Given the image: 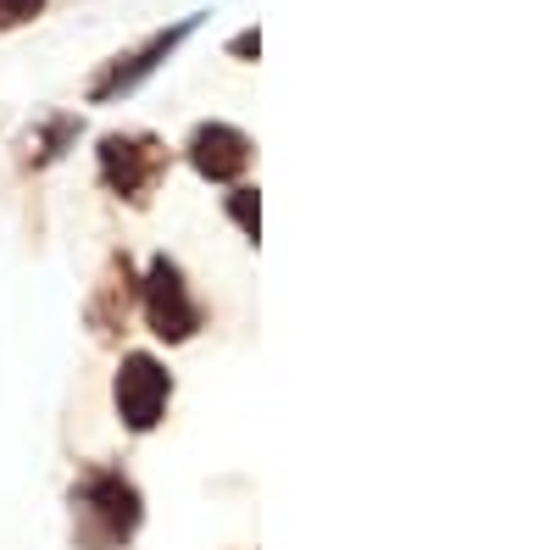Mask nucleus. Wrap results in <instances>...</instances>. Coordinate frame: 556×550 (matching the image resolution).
Instances as JSON below:
<instances>
[{"mask_svg":"<svg viewBox=\"0 0 556 550\" xmlns=\"http://www.w3.org/2000/svg\"><path fill=\"white\" fill-rule=\"evenodd\" d=\"M67 507H73V545L78 550H123L146 528V495L112 462L78 468V478L67 489Z\"/></svg>","mask_w":556,"mask_h":550,"instance_id":"1","label":"nucleus"},{"mask_svg":"<svg viewBox=\"0 0 556 550\" xmlns=\"http://www.w3.org/2000/svg\"><path fill=\"white\" fill-rule=\"evenodd\" d=\"M139 311H146V329L162 345H190L206 323V311L173 256H151V267L139 272Z\"/></svg>","mask_w":556,"mask_h":550,"instance_id":"3","label":"nucleus"},{"mask_svg":"<svg viewBox=\"0 0 556 550\" xmlns=\"http://www.w3.org/2000/svg\"><path fill=\"white\" fill-rule=\"evenodd\" d=\"M45 12V0H0V34H12Z\"/></svg>","mask_w":556,"mask_h":550,"instance_id":"10","label":"nucleus"},{"mask_svg":"<svg viewBox=\"0 0 556 550\" xmlns=\"http://www.w3.org/2000/svg\"><path fill=\"white\" fill-rule=\"evenodd\" d=\"M167 167H173V151L156 140V133H146V128L101 133V145H96L101 183H106L117 201H128V206H151V195L162 190Z\"/></svg>","mask_w":556,"mask_h":550,"instance_id":"2","label":"nucleus"},{"mask_svg":"<svg viewBox=\"0 0 556 550\" xmlns=\"http://www.w3.org/2000/svg\"><path fill=\"white\" fill-rule=\"evenodd\" d=\"M228 217H235V228L251 245L262 240V195L251 190V183H235V190H228Z\"/></svg>","mask_w":556,"mask_h":550,"instance_id":"9","label":"nucleus"},{"mask_svg":"<svg viewBox=\"0 0 556 550\" xmlns=\"http://www.w3.org/2000/svg\"><path fill=\"white\" fill-rule=\"evenodd\" d=\"M228 56H240V62H256V56H262V34H256V28L235 34V39H228Z\"/></svg>","mask_w":556,"mask_h":550,"instance_id":"11","label":"nucleus"},{"mask_svg":"<svg viewBox=\"0 0 556 550\" xmlns=\"http://www.w3.org/2000/svg\"><path fill=\"white\" fill-rule=\"evenodd\" d=\"M112 400H117V418H123L128 434H151V429L167 418L173 373H167L151 350H123L117 379H112Z\"/></svg>","mask_w":556,"mask_h":550,"instance_id":"5","label":"nucleus"},{"mask_svg":"<svg viewBox=\"0 0 556 550\" xmlns=\"http://www.w3.org/2000/svg\"><path fill=\"white\" fill-rule=\"evenodd\" d=\"M139 306V272L128 261V251H112L106 256V272L96 279L84 300V329L96 334V345H123V329H128V311Z\"/></svg>","mask_w":556,"mask_h":550,"instance_id":"6","label":"nucleus"},{"mask_svg":"<svg viewBox=\"0 0 556 550\" xmlns=\"http://www.w3.org/2000/svg\"><path fill=\"white\" fill-rule=\"evenodd\" d=\"M195 28H201V17H178L173 28H156L151 39H139L134 51H117L112 62H101V73H96V78H89L84 101H89V106H106V101L134 95V89L146 84L151 73H162V62H173V56H178V44L190 39Z\"/></svg>","mask_w":556,"mask_h":550,"instance_id":"4","label":"nucleus"},{"mask_svg":"<svg viewBox=\"0 0 556 550\" xmlns=\"http://www.w3.org/2000/svg\"><path fill=\"white\" fill-rule=\"evenodd\" d=\"M184 162H190L206 183H235L256 162V145L235 123H195L190 140H184Z\"/></svg>","mask_w":556,"mask_h":550,"instance_id":"7","label":"nucleus"},{"mask_svg":"<svg viewBox=\"0 0 556 550\" xmlns=\"http://www.w3.org/2000/svg\"><path fill=\"white\" fill-rule=\"evenodd\" d=\"M78 133H84V117H78V112H45V117L28 128V140H23V167H51V162H62V156L78 145Z\"/></svg>","mask_w":556,"mask_h":550,"instance_id":"8","label":"nucleus"}]
</instances>
